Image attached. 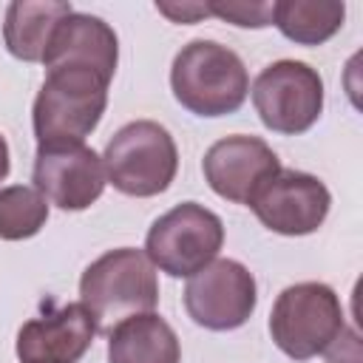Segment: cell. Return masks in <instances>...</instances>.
<instances>
[{
  "instance_id": "cell-1",
  "label": "cell",
  "mask_w": 363,
  "mask_h": 363,
  "mask_svg": "<svg viewBox=\"0 0 363 363\" xmlns=\"http://www.w3.org/2000/svg\"><path fill=\"white\" fill-rule=\"evenodd\" d=\"M79 295L96 320V332H111L133 315L153 312L159 303L156 267L142 250L119 247L99 255L79 278Z\"/></svg>"
},
{
  "instance_id": "cell-2",
  "label": "cell",
  "mask_w": 363,
  "mask_h": 363,
  "mask_svg": "<svg viewBox=\"0 0 363 363\" xmlns=\"http://www.w3.org/2000/svg\"><path fill=\"white\" fill-rule=\"evenodd\" d=\"M170 88L190 113L224 116L244 105L250 77L233 48L213 40H193L173 60Z\"/></svg>"
},
{
  "instance_id": "cell-3",
  "label": "cell",
  "mask_w": 363,
  "mask_h": 363,
  "mask_svg": "<svg viewBox=\"0 0 363 363\" xmlns=\"http://www.w3.org/2000/svg\"><path fill=\"white\" fill-rule=\"evenodd\" d=\"M108 79L85 65L48 68L34 99V136L40 145L82 142L102 119Z\"/></svg>"
},
{
  "instance_id": "cell-4",
  "label": "cell",
  "mask_w": 363,
  "mask_h": 363,
  "mask_svg": "<svg viewBox=\"0 0 363 363\" xmlns=\"http://www.w3.org/2000/svg\"><path fill=\"white\" fill-rule=\"evenodd\" d=\"M269 335L275 346L292 360L323 354L346 335V315L332 286L303 281L286 286L269 315Z\"/></svg>"
},
{
  "instance_id": "cell-5",
  "label": "cell",
  "mask_w": 363,
  "mask_h": 363,
  "mask_svg": "<svg viewBox=\"0 0 363 363\" xmlns=\"http://www.w3.org/2000/svg\"><path fill=\"white\" fill-rule=\"evenodd\" d=\"M102 164L119 193L147 199L170 187L179 170V153L167 128L153 119H136L111 136Z\"/></svg>"
},
{
  "instance_id": "cell-6",
  "label": "cell",
  "mask_w": 363,
  "mask_h": 363,
  "mask_svg": "<svg viewBox=\"0 0 363 363\" xmlns=\"http://www.w3.org/2000/svg\"><path fill=\"white\" fill-rule=\"evenodd\" d=\"M224 244L221 218L196 201H182L153 221L145 238V255L173 278H190L204 269Z\"/></svg>"
},
{
  "instance_id": "cell-7",
  "label": "cell",
  "mask_w": 363,
  "mask_h": 363,
  "mask_svg": "<svg viewBox=\"0 0 363 363\" xmlns=\"http://www.w3.org/2000/svg\"><path fill=\"white\" fill-rule=\"evenodd\" d=\"M252 105L269 130L284 136L303 133L323 111V79L301 60H278L255 77Z\"/></svg>"
},
{
  "instance_id": "cell-8",
  "label": "cell",
  "mask_w": 363,
  "mask_h": 363,
  "mask_svg": "<svg viewBox=\"0 0 363 363\" xmlns=\"http://www.w3.org/2000/svg\"><path fill=\"white\" fill-rule=\"evenodd\" d=\"M255 278L233 258H213L204 269L190 275L184 286L187 315L213 332H230L250 320L255 309Z\"/></svg>"
},
{
  "instance_id": "cell-9",
  "label": "cell",
  "mask_w": 363,
  "mask_h": 363,
  "mask_svg": "<svg viewBox=\"0 0 363 363\" xmlns=\"http://www.w3.org/2000/svg\"><path fill=\"white\" fill-rule=\"evenodd\" d=\"M105 164L82 142L40 145L34 156V187L60 210H85L105 190Z\"/></svg>"
},
{
  "instance_id": "cell-10",
  "label": "cell",
  "mask_w": 363,
  "mask_h": 363,
  "mask_svg": "<svg viewBox=\"0 0 363 363\" xmlns=\"http://www.w3.org/2000/svg\"><path fill=\"white\" fill-rule=\"evenodd\" d=\"M332 196L326 184L301 170H278L250 201L258 221L281 235H309L329 213Z\"/></svg>"
},
{
  "instance_id": "cell-11",
  "label": "cell",
  "mask_w": 363,
  "mask_h": 363,
  "mask_svg": "<svg viewBox=\"0 0 363 363\" xmlns=\"http://www.w3.org/2000/svg\"><path fill=\"white\" fill-rule=\"evenodd\" d=\"M201 170L216 196L235 204H250L252 196L281 170V162L264 139L238 133L210 145Z\"/></svg>"
},
{
  "instance_id": "cell-12",
  "label": "cell",
  "mask_w": 363,
  "mask_h": 363,
  "mask_svg": "<svg viewBox=\"0 0 363 363\" xmlns=\"http://www.w3.org/2000/svg\"><path fill=\"white\" fill-rule=\"evenodd\" d=\"M96 320L88 306L65 303L54 312H45L17 332V357L20 363H77L94 343Z\"/></svg>"
},
{
  "instance_id": "cell-13",
  "label": "cell",
  "mask_w": 363,
  "mask_h": 363,
  "mask_svg": "<svg viewBox=\"0 0 363 363\" xmlns=\"http://www.w3.org/2000/svg\"><path fill=\"white\" fill-rule=\"evenodd\" d=\"M116 60H119V43H116L113 28L102 17L71 11L57 26L48 43V51L43 57V65L45 68L85 65L111 82L116 71Z\"/></svg>"
},
{
  "instance_id": "cell-14",
  "label": "cell",
  "mask_w": 363,
  "mask_h": 363,
  "mask_svg": "<svg viewBox=\"0 0 363 363\" xmlns=\"http://www.w3.org/2000/svg\"><path fill=\"white\" fill-rule=\"evenodd\" d=\"M182 349L173 326L156 312L133 315L108 332V363H179Z\"/></svg>"
},
{
  "instance_id": "cell-15",
  "label": "cell",
  "mask_w": 363,
  "mask_h": 363,
  "mask_svg": "<svg viewBox=\"0 0 363 363\" xmlns=\"http://www.w3.org/2000/svg\"><path fill=\"white\" fill-rule=\"evenodd\" d=\"M71 3L62 0H17L6 9L3 40L6 48L26 62H43L57 26L71 14Z\"/></svg>"
},
{
  "instance_id": "cell-16",
  "label": "cell",
  "mask_w": 363,
  "mask_h": 363,
  "mask_svg": "<svg viewBox=\"0 0 363 363\" xmlns=\"http://www.w3.org/2000/svg\"><path fill=\"white\" fill-rule=\"evenodd\" d=\"M346 6L335 0H278L272 3V23L298 45H320L343 26Z\"/></svg>"
},
{
  "instance_id": "cell-17",
  "label": "cell",
  "mask_w": 363,
  "mask_h": 363,
  "mask_svg": "<svg viewBox=\"0 0 363 363\" xmlns=\"http://www.w3.org/2000/svg\"><path fill=\"white\" fill-rule=\"evenodd\" d=\"M48 218V201L37 187L11 184L0 187V238L23 241L43 230Z\"/></svg>"
},
{
  "instance_id": "cell-18",
  "label": "cell",
  "mask_w": 363,
  "mask_h": 363,
  "mask_svg": "<svg viewBox=\"0 0 363 363\" xmlns=\"http://www.w3.org/2000/svg\"><path fill=\"white\" fill-rule=\"evenodd\" d=\"M207 11L241 26V28H264L272 23V3H247V0H221V3H207Z\"/></svg>"
},
{
  "instance_id": "cell-19",
  "label": "cell",
  "mask_w": 363,
  "mask_h": 363,
  "mask_svg": "<svg viewBox=\"0 0 363 363\" xmlns=\"http://www.w3.org/2000/svg\"><path fill=\"white\" fill-rule=\"evenodd\" d=\"M156 11L170 17L173 23H196L207 17V3H156Z\"/></svg>"
},
{
  "instance_id": "cell-20",
  "label": "cell",
  "mask_w": 363,
  "mask_h": 363,
  "mask_svg": "<svg viewBox=\"0 0 363 363\" xmlns=\"http://www.w3.org/2000/svg\"><path fill=\"white\" fill-rule=\"evenodd\" d=\"M9 167H11V162H9V145H6V139L0 136V182L9 176Z\"/></svg>"
}]
</instances>
